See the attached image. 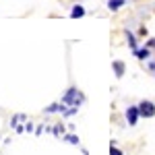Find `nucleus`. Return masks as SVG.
<instances>
[{
  "instance_id": "nucleus-1",
  "label": "nucleus",
  "mask_w": 155,
  "mask_h": 155,
  "mask_svg": "<svg viewBox=\"0 0 155 155\" xmlns=\"http://www.w3.org/2000/svg\"><path fill=\"white\" fill-rule=\"evenodd\" d=\"M62 104H66V106H77L81 107L85 104V93L79 89V87H68L66 91H64V95L60 99Z\"/></svg>"
},
{
  "instance_id": "nucleus-2",
  "label": "nucleus",
  "mask_w": 155,
  "mask_h": 155,
  "mask_svg": "<svg viewBox=\"0 0 155 155\" xmlns=\"http://www.w3.org/2000/svg\"><path fill=\"white\" fill-rule=\"evenodd\" d=\"M139 114H141V118H153L155 116V104L149 101V99H143L139 104Z\"/></svg>"
},
{
  "instance_id": "nucleus-3",
  "label": "nucleus",
  "mask_w": 155,
  "mask_h": 155,
  "mask_svg": "<svg viewBox=\"0 0 155 155\" xmlns=\"http://www.w3.org/2000/svg\"><path fill=\"white\" fill-rule=\"evenodd\" d=\"M139 118H141V114H139V106H128V110H126V120H128V126H137Z\"/></svg>"
},
{
  "instance_id": "nucleus-4",
  "label": "nucleus",
  "mask_w": 155,
  "mask_h": 155,
  "mask_svg": "<svg viewBox=\"0 0 155 155\" xmlns=\"http://www.w3.org/2000/svg\"><path fill=\"white\" fill-rule=\"evenodd\" d=\"M66 107H68V106H66V104H62V101H54V104H50V106L44 107V114H56V112L62 114Z\"/></svg>"
},
{
  "instance_id": "nucleus-5",
  "label": "nucleus",
  "mask_w": 155,
  "mask_h": 155,
  "mask_svg": "<svg viewBox=\"0 0 155 155\" xmlns=\"http://www.w3.org/2000/svg\"><path fill=\"white\" fill-rule=\"evenodd\" d=\"M112 71L116 74V79H122L124 72H126V64H124L122 60H112Z\"/></svg>"
},
{
  "instance_id": "nucleus-6",
  "label": "nucleus",
  "mask_w": 155,
  "mask_h": 155,
  "mask_svg": "<svg viewBox=\"0 0 155 155\" xmlns=\"http://www.w3.org/2000/svg\"><path fill=\"white\" fill-rule=\"evenodd\" d=\"M87 15V11H85V6H81V4H74L71 11V19H81V17H85Z\"/></svg>"
},
{
  "instance_id": "nucleus-7",
  "label": "nucleus",
  "mask_w": 155,
  "mask_h": 155,
  "mask_svg": "<svg viewBox=\"0 0 155 155\" xmlns=\"http://www.w3.org/2000/svg\"><path fill=\"white\" fill-rule=\"evenodd\" d=\"M124 35H126V39H128V46H130V50H132V52H137V50H139V44H137V37H134V33L126 29V31H124Z\"/></svg>"
},
{
  "instance_id": "nucleus-8",
  "label": "nucleus",
  "mask_w": 155,
  "mask_h": 155,
  "mask_svg": "<svg viewBox=\"0 0 155 155\" xmlns=\"http://www.w3.org/2000/svg\"><path fill=\"white\" fill-rule=\"evenodd\" d=\"M126 4V0H107V8L112 12H116V11H120L122 6Z\"/></svg>"
},
{
  "instance_id": "nucleus-9",
  "label": "nucleus",
  "mask_w": 155,
  "mask_h": 155,
  "mask_svg": "<svg viewBox=\"0 0 155 155\" xmlns=\"http://www.w3.org/2000/svg\"><path fill=\"white\" fill-rule=\"evenodd\" d=\"M132 54H134V56H137L139 60H147L149 56H151V50L147 48V46H143V48H139L137 52H132Z\"/></svg>"
},
{
  "instance_id": "nucleus-10",
  "label": "nucleus",
  "mask_w": 155,
  "mask_h": 155,
  "mask_svg": "<svg viewBox=\"0 0 155 155\" xmlns=\"http://www.w3.org/2000/svg\"><path fill=\"white\" fill-rule=\"evenodd\" d=\"M62 141H66L68 145H79V143H81L79 137H77L74 132H64V134H62Z\"/></svg>"
},
{
  "instance_id": "nucleus-11",
  "label": "nucleus",
  "mask_w": 155,
  "mask_h": 155,
  "mask_svg": "<svg viewBox=\"0 0 155 155\" xmlns=\"http://www.w3.org/2000/svg\"><path fill=\"white\" fill-rule=\"evenodd\" d=\"M79 114V107L77 106H68L64 112H62V118H72V116H77Z\"/></svg>"
},
{
  "instance_id": "nucleus-12",
  "label": "nucleus",
  "mask_w": 155,
  "mask_h": 155,
  "mask_svg": "<svg viewBox=\"0 0 155 155\" xmlns=\"http://www.w3.org/2000/svg\"><path fill=\"white\" fill-rule=\"evenodd\" d=\"M52 134L60 139V137L64 134V124H62V122H58V124H54V126H52Z\"/></svg>"
},
{
  "instance_id": "nucleus-13",
  "label": "nucleus",
  "mask_w": 155,
  "mask_h": 155,
  "mask_svg": "<svg viewBox=\"0 0 155 155\" xmlns=\"http://www.w3.org/2000/svg\"><path fill=\"white\" fill-rule=\"evenodd\" d=\"M110 155H124L118 147H116V141H112V143H110Z\"/></svg>"
},
{
  "instance_id": "nucleus-14",
  "label": "nucleus",
  "mask_w": 155,
  "mask_h": 155,
  "mask_svg": "<svg viewBox=\"0 0 155 155\" xmlns=\"http://www.w3.org/2000/svg\"><path fill=\"white\" fill-rule=\"evenodd\" d=\"M25 132H35V124L29 120V122H25Z\"/></svg>"
},
{
  "instance_id": "nucleus-15",
  "label": "nucleus",
  "mask_w": 155,
  "mask_h": 155,
  "mask_svg": "<svg viewBox=\"0 0 155 155\" xmlns=\"http://www.w3.org/2000/svg\"><path fill=\"white\" fill-rule=\"evenodd\" d=\"M19 122H21V116H19V114H15V116H12V118H11V126H12V128H15V126H17Z\"/></svg>"
},
{
  "instance_id": "nucleus-16",
  "label": "nucleus",
  "mask_w": 155,
  "mask_h": 155,
  "mask_svg": "<svg viewBox=\"0 0 155 155\" xmlns=\"http://www.w3.org/2000/svg\"><path fill=\"white\" fill-rule=\"evenodd\" d=\"M145 46H147L149 50H155V37H149V39L145 41Z\"/></svg>"
},
{
  "instance_id": "nucleus-17",
  "label": "nucleus",
  "mask_w": 155,
  "mask_h": 155,
  "mask_svg": "<svg viewBox=\"0 0 155 155\" xmlns=\"http://www.w3.org/2000/svg\"><path fill=\"white\" fill-rule=\"evenodd\" d=\"M15 132H17V134L25 132V122H23V124H17V126H15Z\"/></svg>"
},
{
  "instance_id": "nucleus-18",
  "label": "nucleus",
  "mask_w": 155,
  "mask_h": 155,
  "mask_svg": "<svg viewBox=\"0 0 155 155\" xmlns=\"http://www.w3.org/2000/svg\"><path fill=\"white\" fill-rule=\"evenodd\" d=\"M44 126H46V124H35V134H37V137L44 132Z\"/></svg>"
},
{
  "instance_id": "nucleus-19",
  "label": "nucleus",
  "mask_w": 155,
  "mask_h": 155,
  "mask_svg": "<svg viewBox=\"0 0 155 155\" xmlns=\"http://www.w3.org/2000/svg\"><path fill=\"white\" fill-rule=\"evenodd\" d=\"M147 33H149L147 27H141V29H139V35H141V37H147Z\"/></svg>"
}]
</instances>
